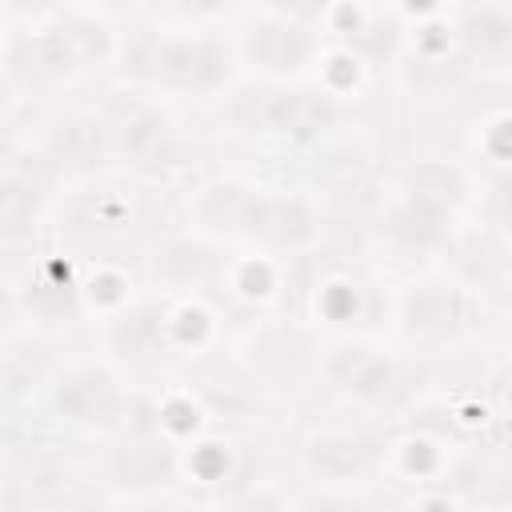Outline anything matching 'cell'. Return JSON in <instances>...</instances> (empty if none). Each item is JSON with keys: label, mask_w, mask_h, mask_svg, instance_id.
Returning a JSON list of instances; mask_svg holds the SVG:
<instances>
[{"label": "cell", "mask_w": 512, "mask_h": 512, "mask_svg": "<svg viewBox=\"0 0 512 512\" xmlns=\"http://www.w3.org/2000/svg\"><path fill=\"white\" fill-rule=\"evenodd\" d=\"M344 104L332 88L324 84H308V80H288V84H272L252 112L244 116L248 132L272 136L280 144H320L324 136H332V128L340 124Z\"/></svg>", "instance_id": "5"}, {"label": "cell", "mask_w": 512, "mask_h": 512, "mask_svg": "<svg viewBox=\"0 0 512 512\" xmlns=\"http://www.w3.org/2000/svg\"><path fill=\"white\" fill-rule=\"evenodd\" d=\"M192 220L204 236L264 256H296L320 240V212L308 196L236 176L204 184L192 200Z\"/></svg>", "instance_id": "1"}, {"label": "cell", "mask_w": 512, "mask_h": 512, "mask_svg": "<svg viewBox=\"0 0 512 512\" xmlns=\"http://www.w3.org/2000/svg\"><path fill=\"white\" fill-rule=\"evenodd\" d=\"M404 12H412L416 20H432L440 12V0H404Z\"/></svg>", "instance_id": "29"}, {"label": "cell", "mask_w": 512, "mask_h": 512, "mask_svg": "<svg viewBox=\"0 0 512 512\" xmlns=\"http://www.w3.org/2000/svg\"><path fill=\"white\" fill-rule=\"evenodd\" d=\"M388 444L380 436H352V432H324L312 436L304 448V468L320 484H364L384 464Z\"/></svg>", "instance_id": "10"}, {"label": "cell", "mask_w": 512, "mask_h": 512, "mask_svg": "<svg viewBox=\"0 0 512 512\" xmlns=\"http://www.w3.org/2000/svg\"><path fill=\"white\" fill-rule=\"evenodd\" d=\"M240 48L216 32H160L148 28L132 44L120 48V72L148 88L168 96H192L208 100L220 96L236 72H240Z\"/></svg>", "instance_id": "3"}, {"label": "cell", "mask_w": 512, "mask_h": 512, "mask_svg": "<svg viewBox=\"0 0 512 512\" xmlns=\"http://www.w3.org/2000/svg\"><path fill=\"white\" fill-rule=\"evenodd\" d=\"M184 468L200 484H216V480H224L232 472V452L220 440H192V448L184 456Z\"/></svg>", "instance_id": "21"}, {"label": "cell", "mask_w": 512, "mask_h": 512, "mask_svg": "<svg viewBox=\"0 0 512 512\" xmlns=\"http://www.w3.org/2000/svg\"><path fill=\"white\" fill-rule=\"evenodd\" d=\"M240 60L260 72L272 84H288V80H308L312 72H320L324 60V40L312 24L264 12L256 16L244 36H240Z\"/></svg>", "instance_id": "7"}, {"label": "cell", "mask_w": 512, "mask_h": 512, "mask_svg": "<svg viewBox=\"0 0 512 512\" xmlns=\"http://www.w3.org/2000/svg\"><path fill=\"white\" fill-rule=\"evenodd\" d=\"M124 40L104 12H64L40 24H8L4 84L12 96H40L120 60Z\"/></svg>", "instance_id": "2"}, {"label": "cell", "mask_w": 512, "mask_h": 512, "mask_svg": "<svg viewBox=\"0 0 512 512\" xmlns=\"http://www.w3.org/2000/svg\"><path fill=\"white\" fill-rule=\"evenodd\" d=\"M340 0H268V12L276 16H288V20H300V24H328L332 12H336Z\"/></svg>", "instance_id": "27"}, {"label": "cell", "mask_w": 512, "mask_h": 512, "mask_svg": "<svg viewBox=\"0 0 512 512\" xmlns=\"http://www.w3.org/2000/svg\"><path fill=\"white\" fill-rule=\"evenodd\" d=\"M468 200L472 184L464 168L448 160H416L396 184V196L384 212V232L400 252L424 256L452 236Z\"/></svg>", "instance_id": "4"}, {"label": "cell", "mask_w": 512, "mask_h": 512, "mask_svg": "<svg viewBox=\"0 0 512 512\" xmlns=\"http://www.w3.org/2000/svg\"><path fill=\"white\" fill-rule=\"evenodd\" d=\"M156 268L164 272V280H172V284H180L188 292H192V284H208L216 276V268L208 264V256L192 240H168L156 252Z\"/></svg>", "instance_id": "16"}, {"label": "cell", "mask_w": 512, "mask_h": 512, "mask_svg": "<svg viewBox=\"0 0 512 512\" xmlns=\"http://www.w3.org/2000/svg\"><path fill=\"white\" fill-rule=\"evenodd\" d=\"M80 296H84V304H88L92 312H100V316L108 320V316H116L120 308L132 304V280H128V272L104 264V268H96V272L80 284Z\"/></svg>", "instance_id": "17"}, {"label": "cell", "mask_w": 512, "mask_h": 512, "mask_svg": "<svg viewBox=\"0 0 512 512\" xmlns=\"http://www.w3.org/2000/svg\"><path fill=\"white\" fill-rule=\"evenodd\" d=\"M396 452H400V468H404L408 476H416V480H424V476L440 472V448H436L432 440L412 436V440H404Z\"/></svg>", "instance_id": "25"}, {"label": "cell", "mask_w": 512, "mask_h": 512, "mask_svg": "<svg viewBox=\"0 0 512 512\" xmlns=\"http://www.w3.org/2000/svg\"><path fill=\"white\" fill-rule=\"evenodd\" d=\"M112 156V128L100 120H72L48 144V160L56 172H88Z\"/></svg>", "instance_id": "14"}, {"label": "cell", "mask_w": 512, "mask_h": 512, "mask_svg": "<svg viewBox=\"0 0 512 512\" xmlns=\"http://www.w3.org/2000/svg\"><path fill=\"white\" fill-rule=\"evenodd\" d=\"M180 20H188V24H208V20H216V16H224L236 0H164Z\"/></svg>", "instance_id": "28"}, {"label": "cell", "mask_w": 512, "mask_h": 512, "mask_svg": "<svg viewBox=\"0 0 512 512\" xmlns=\"http://www.w3.org/2000/svg\"><path fill=\"white\" fill-rule=\"evenodd\" d=\"M156 428H164L168 440L180 436H196L200 432V404L192 396H168L156 412Z\"/></svg>", "instance_id": "23"}, {"label": "cell", "mask_w": 512, "mask_h": 512, "mask_svg": "<svg viewBox=\"0 0 512 512\" xmlns=\"http://www.w3.org/2000/svg\"><path fill=\"white\" fill-rule=\"evenodd\" d=\"M456 40L480 60L508 56L512 52V16L496 4H480V8L464 12V20L456 24Z\"/></svg>", "instance_id": "15"}, {"label": "cell", "mask_w": 512, "mask_h": 512, "mask_svg": "<svg viewBox=\"0 0 512 512\" xmlns=\"http://www.w3.org/2000/svg\"><path fill=\"white\" fill-rule=\"evenodd\" d=\"M136 400L112 364H72L52 380V412L84 432H116L128 424Z\"/></svg>", "instance_id": "6"}, {"label": "cell", "mask_w": 512, "mask_h": 512, "mask_svg": "<svg viewBox=\"0 0 512 512\" xmlns=\"http://www.w3.org/2000/svg\"><path fill=\"white\" fill-rule=\"evenodd\" d=\"M48 184L40 180V172L20 168L16 160L4 164V180H0V224H4V240H20L36 228L44 204H48Z\"/></svg>", "instance_id": "13"}, {"label": "cell", "mask_w": 512, "mask_h": 512, "mask_svg": "<svg viewBox=\"0 0 512 512\" xmlns=\"http://www.w3.org/2000/svg\"><path fill=\"white\" fill-rule=\"evenodd\" d=\"M76 0H4V20L8 24H40L52 16L72 12Z\"/></svg>", "instance_id": "24"}, {"label": "cell", "mask_w": 512, "mask_h": 512, "mask_svg": "<svg viewBox=\"0 0 512 512\" xmlns=\"http://www.w3.org/2000/svg\"><path fill=\"white\" fill-rule=\"evenodd\" d=\"M108 348L124 364H152L172 352V304L132 300L108 316Z\"/></svg>", "instance_id": "11"}, {"label": "cell", "mask_w": 512, "mask_h": 512, "mask_svg": "<svg viewBox=\"0 0 512 512\" xmlns=\"http://www.w3.org/2000/svg\"><path fill=\"white\" fill-rule=\"evenodd\" d=\"M172 144H176V132H172V120L160 108L140 104V108L124 112L112 124V156H120L132 168H160V164H168Z\"/></svg>", "instance_id": "12"}, {"label": "cell", "mask_w": 512, "mask_h": 512, "mask_svg": "<svg viewBox=\"0 0 512 512\" xmlns=\"http://www.w3.org/2000/svg\"><path fill=\"white\" fill-rule=\"evenodd\" d=\"M324 380L340 396H348L356 404H368V408H392L408 392L404 364L388 348H376L368 340H340V344H332L324 352Z\"/></svg>", "instance_id": "9"}, {"label": "cell", "mask_w": 512, "mask_h": 512, "mask_svg": "<svg viewBox=\"0 0 512 512\" xmlns=\"http://www.w3.org/2000/svg\"><path fill=\"white\" fill-rule=\"evenodd\" d=\"M480 148H484L496 164L512 168V112H500V116H492V120L480 128Z\"/></svg>", "instance_id": "26"}, {"label": "cell", "mask_w": 512, "mask_h": 512, "mask_svg": "<svg viewBox=\"0 0 512 512\" xmlns=\"http://www.w3.org/2000/svg\"><path fill=\"white\" fill-rule=\"evenodd\" d=\"M92 12H124V8H132V4H140V0H84Z\"/></svg>", "instance_id": "30"}, {"label": "cell", "mask_w": 512, "mask_h": 512, "mask_svg": "<svg viewBox=\"0 0 512 512\" xmlns=\"http://www.w3.org/2000/svg\"><path fill=\"white\" fill-rule=\"evenodd\" d=\"M316 312L328 320V324H352L360 316V288L344 276H332L320 284L316 292Z\"/></svg>", "instance_id": "20"}, {"label": "cell", "mask_w": 512, "mask_h": 512, "mask_svg": "<svg viewBox=\"0 0 512 512\" xmlns=\"http://www.w3.org/2000/svg\"><path fill=\"white\" fill-rule=\"evenodd\" d=\"M228 284L236 296L244 300H268L276 292V256H264V252H252L244 260H236L228 268Z\"/></svg>", "instance_id": "19"}, {"label": "cell", "mask_w": 512, "mask_h": 512, "mask_svg": "<svg viewBox=\"0 0 512 512\" xmlns=\"http://www.w3.org/2000/svg\"><path fill=\"white\" fill-rule=\"evenodd\" d=\"M400 332L416 344H456L480 320V300L456 280H416L396 308Z\"/></svg>", "instance_id": "8"}, {"label": "cell", "mask_w": 512, "mask_h": 512, "mask_svg": "<svg viewBox=\"0 0 512 512\" xmlns=\"http://www.w3.org/2000/svg\"><path fill=\"white\" fill-rule=\"evenodd\" d=\"M216 332L212 312L200 300L172 304V352H200Z\"/></svg>", "instance_id": "18"}, {"label": "cell", "mask_w": 512, "mask_h": 512, "mask_svg": "<svg viewBox=\"0 0 512 512\" xmlns=\"http://www.w3.org/2000/svg\"><path fill=\"white\" fill-rule=\"evenodd\" d=\"M484 220L492 232L512 240V168L496 172L484 188Z\"/></svg>", "instance_id": "22"}]
</instances>
